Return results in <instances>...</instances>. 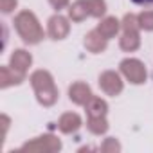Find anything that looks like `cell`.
<instances>
[{"label": "cell", "instance_id": "6da1fadb", "mask_svg": "<svg viewBox=\"0 0 153 153\" xmlns=\"http://www.w3.org/2000/svg\"><path fill=\"white\" fill-rule=\"evenodd\" d=\"M31 81H33V87L36 90V96H38V101L45 106L52 105L58 97V90L54 87V81L51 78V74L45 72V70H36L33 76H31Z\"/></svg>", "mask_w": 153, "mask_h": 153}, {"label": "cell", "instance_id": "7a4b0ae2", "mask_svg": "<svg viewBox=\"0 0 153 153\" xmlns=\"http://www.w3.org/2000/svg\"><path fill=\"white\" fill-rule=\"evenodd\" d=\"M15 25H16V31L20 33V36L24 38V42H27V43H38L43 38V31H42L38 20L29 11H22L16 16Z\"/></svg>", "mask_w": 153, "mask_h": 153}, {"label": "cell", "instance_id": "3957f363", "mask_svg": "<svg viewBox=\"0 0 153 153\" xmlns=\"http://www.w3.org/2000/svg\"><path fill=\"white\" fill-rule=\"evenodd\" d=\"M121 70L131 83H142L146 79V70L144 65L139 59H124L121 63Z\"/></svg>", "mask_w": 153, "mask_h": 153}, {"label": "cell", "instance_id": "277c9868", "mask_svg": "<svg viewBox=\"0 0 153 153\" xmlns=\"http://www.w3.org/2000/svg\"><path fill=\"white\" fill-rule=\"evenodd\" d=\"M99 85L101 88L108 94V96H115L123 90V83H121V78L115 74V72H105L101 78H99Z\"/></svg>", "mask_w": 153, "mask_h": 153}, {"label": "cell", "instance_id": "5b68a950", "mask_svg": "<svg viewBox=\"0 0 153 153\" xmlns=\"http://www.w3.org/2000/svg\"><path fill=\"white\" fill-rule=\"evenodd\" d=\"M61 148V142L56 139V137H51V135H45V137H40L33 142H27L24 146V149H36V151H56Z\"/></svg>", "mask_w": 153, "mask_h": 153}, {"label": "cell", "instance_id": "8992f818", "mask_svg": "<svg viewBox=\"0 0 153 153\" xmlns=\"http://www.w3.org/2000/svg\"><path fill=\"white\" fill-rule=\"evenodd\" d=\"M67 33H68V24H67V20H65L63 16L58 15V16H52V18L49 20V34H51L54 40L65 38Z\"/></svg>", "mask_w": 153, "mask_h": 153}, {"label": "cell", "instance_id": "52a82bcc", "mask_svg": "<svg viewBox=\"0 0 153 153\" xmlns=\"http://www.w3.org/2000/svg\"><path fill=\"white\" fill-rule=\"evenodd\" d=\"M70 99L78 105H87L90 99H92V94H90V88L85 85V83H76L70 87Z\"/></svg>", "mask_w": 153, "mask_h": 153}, {"label": "cell", "instance_id": "ba28073f", "mask_svg": "<svg viewBox=\"0 0 153 153\" xmlns=\"http://www.w3.org/2000/svg\"><path fill=\"white\" fill-rule=\"evenodd\" d=\"M24 79V72L16 70V68H9V67H2L0 68V81H2V87H9V85H16Z\"/></svg>", "mask_w": 153, "mask_h": 153}, {"label": "cell", "instance_id": "9c48e42d", "mask_svg": "<svg viewBox=\"0 0 153 153\" xmlns=\"http://www.w3.org/2000/svg\"><path fill=\"white\" fill-rule=\"evenodd\" d=\"M85 45H87V49L92 51V52H101V51L106 47V38H105L99 31H92V33H88L87 38H85Z\"/></svg>", "mask_w": 153, "mask_h": 153}, {"label": "cell", "instance_id": "30bf717a", "mask_svg": "<svg viewBox=\"0 0 153 153\" xmlns=\"http://www.w3.org/2000/svg\"><path fill=\"white\" fill-rule=\"evenodd\" d=\"M70 18L74 22H81L83 18H87V15H90V7H88V0H78L74 2L70 11H68Z\"/></svg>", "mask_w": 153, "mask_h": 153}, {"label": "cell", "instance_id": "8fae6325", "mask_svg": "<svg viewBox=\"0 0 153 153\" xmlns=\"http://www.w3.org/2000/svg\"><path fill=\"white\" fill-rule=\"evenodd\" d=\"M81 126V119L78 114H65L61 115L59 119V130L65 131V133H70V131H76Z\"/></svg>", "mask_w": 153, "mask_h": 153}, {"label": "cell", "instance_id": "7c38bea8", "mask_svg": "<svg viewBox=\"0 0 153 153\" xmlns=\"http://www.w3.org/2000/svg\"><path fill=\"white\" fill-rule=\"evenodd\" d=\"M29 65H31V54L25 51H15V54L11 56V67L20 72H25Z\"/></svg>", "mask_w": 153, "mask_h": 153}, {"label": "cell", "instance_id": "4fadbf2b", "mask_svg": "<svg viewBox=\"0 0 153 153\" xmlns=\"http://www.w3.org/2000/svg\"><path fill=\"white\" fill-rule=\"evenodd\" d=\"M87 110H88L90 117H105V114H106V103L103 99H99V97H92L87 103Z\"/></svg>", "mask_w": 153, "mask_h": 153}, {"label": "cell", "instance_id": "5bb4252c", "mask_svg": "<svg viewBox=\"0 0 153 153\" xmlns=\"http://www.w3.org/2000/svg\"><path fill=\"white\" fill-rule=\"evenodd\" d=\"M97 31H99L106 40H108V38L115 36V33L119 31V22H117L115 18H106V20H103V22L99 24Z\"/></svg>", "mask_w": 153, "mask_h": 153}, {"label": "cell", "instance_id": "9a60e30c", "mask_svg": "<svg viewBox=\"0 0 153 153\" xmlns=\"http://www.w3.org/2000/svg\"><path fill=\"white\" fill-rule=\"evenodd\" d=\"M121 47L124 51H135L139 47V34L137 33H124L121 38Z\"/></svg>", "mask_w": 153, "mask_h": 153}, {"label": "cell", "instance_id": "2e32d148", "mask_svg": "<svg viewBox=\"0 0 153 153\" xmlns=\"http://www.w3.org/2000/svg\"><path fill=\"white\" fill-rule=\"evenodd\" d=\"M106 128H108V124H106L105 117H90L88 119V130L92 133H97V135L99 133H105Z\"/></svg>", "mask_w": 153, "mask_h": 153}, {"label": "cell", "instance_id": "e0dca14e", "mask_svg": "<svg viewBox=\"0 0 153 153\" xmlns=\"http://www.w3.org/2000/svg\"><path fill=\"white\" fill-rule=\"evenodd\" d=\"M88 7H90V15H94V16H101L105 13L103 0H88Z\"/></svg>", "mask_w": 153, "mask_h": 153}, {"label": "cell", "instance_id": "ac0fdd59", "mask_svg": "<svg viewBox=\"0 0 153 153\" xmlns=\"http://www.w3.org/2000/svg\"><path fill=\"white\" fill-rule=\"evenodd\" d=\"M123 27L124 33H137V18L133 15H126L123 20Z\"/></svg>", "mask_w": 153, "mask_h": 153}, {"label": "cell", "instance_id": "d6986e66", "mask_svg": "<svg viewBox=\"0 0 153 153\" xmlns=\"http://www.w3.org/2000/svg\"><path fill=\"white\" fill-rule=\"evenodd\" d=\"M139 25L148 29V31H151L153 29V13H142L139 16Z\"/></svg>", "mask_w": 153, "mask_h": 153}, {"label": "cell", "instance_id": "ffe728a7", "mask_svg": "<svg viewBox=\"0 0 153 153\" xmlns=\"http://www.w3.org/2000/svg\"><path fill=\"white\" fill-rule=\"evenodd\" d=\"M0 7L4 13H11L16 7V0H0Z\"/></svg>", "mask_w": 153, "mask_h": 153}, {"label": "cell", "instance_id": "44dd1931", "mask_svg": "<svg viewBox=\"0 0 153 153\" xmlns=\"http://www.w3.org/2000/svg\"><path fill=\"white\" fill-rule=\"evenodd\" d=\"M108 149H119V144H117L114 139H108L106 144L103 146V151H108Z\"/></svg>", "mask_w": 153, "mask_h": 153}, {"label": "cell", "instance_id": "7402d4cb", "mask_svg": "<svg viewBox=\"0 0 153 153\" xmlns=\"http://www.w3.org/2000/svg\"><path fill=\"white\" fill-rule=\"evenodd\" d=\"M67 2H68V0H51V4H52L56 9H61L63 6H67Z\"/></svg>", "mask_w": 153, "mask_h": 153}, {"label": "cell", "instance_id": "603a6c76", "mask_svg": "<svg viewBox=\"0 0 153 153\" xmlns=\"http://www.w3.org/2000/svg\"><path fill=\"white\" fill-rule=\"evenodd\" d=\"M135 4H153V0H133Z\"/></svg>", "mask_w": 153, "mask_h": 153}]
</instances>
